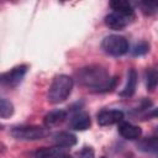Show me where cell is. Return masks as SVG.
I'll list each match as a JSON object with an SVG mask.
<instances>
[{
    "label": "cell",
    "mask_w": 158,
    "mask_h": 158,
    "mask_svg": "<svg viewBox=\"0 0 158 158\" xmlns=\"http://www.w3.org/2000/svg\"><path fill=\"white\" fill-rule=\"evenodd\" d=\"M75 80L79 85L91 89L95 93H109L116 88L117 77H110L106 68L91 64L75 72Z\"/></svg>",
    "instance_id": "obj_1"
},
{
    "label": "cell",
    "mask_w": 158,
    "mask_h": 158,
    "mask_svg": "<svg viewBox=\"0 0 158 158\" xmlns=\"http://www.w3.org/2000/svg\"><path fill=\"white\" fill-rule=\"evenodd\" d=\"M73 85H74V80L69 75L59 74V75L54 77V79L52 80V83L49 85L48 93H47V100L51 104L63 102L70 95Z\"/></svg>",
    "instance_id": "obj_2"
},
{
    "label": "cell",
    "mask_w": 158,
    "mask_h": 158,
    "mask_svg": "<svg viewBox=\"0 0 158 158\" xmlns=\"http://www.w3.org/2000/svg\"><path fill=\"white\" fill-rule=\"evenodd\" d=\"M10 135L19 141H37L42 139L48 135L47 127L37 125H23L16 126L10 130Z\"/></svg>",
    "instance_id": "obj_3"
},
{
    "label": "cell",
    "mask_w": 158,
    "mask_h": 158,
    "mask_svg": "<svg viewBox=\"0 0 158 158\" xmlns=\"http://www.w3.org/2000/svg\"><path fill=\"white\" fill-rule=\"evenodd\" d=\"M101 47L105 53H107L112 57H121V56L126 54L130 49L128 41L123 36H120V35L106 36L101 42Z\"/></svg>",
    "instance_id": "obj_4"
},
{
    "label": "cell",
    "mask_w": 158,
    "mask_h": 158,
    "mask_svg": "<svg viewBox=\"0 0 158 158\" xmlns=\"http://www.w3.org/2000/svg\"><path fill=\"white\" fill-rule=\"evenodd\" d=\"M27 70H28V67L26 64H20L14 67L12 69L1 74V78H0L1 84L7 88H16L25 78Z\"/></svg>",
    "instance_id": "obj_5"
},
{
    "label": "cell",
    "mask_w": 158,
    "mask_h": 158,
    "mask_svg": "<svg viewBox=\"0 0 158 158\" xmlns=\"http://www.w3.org/2000/svg\"><path fill=\"white\" fill-rule=\"evenodd\" d=\"M132 19H133L132 16H127V15L112 11L105 16L104 21H105V25L111 30H123L131 22Z\"/></svg>",
    "instance_id": "obj_6"
},
{
    "label": "cell",
    "mask_w": 158,
    "mask_h": 158,
    "mask_svg": "<svg viewBox=\"0 0 158 158\" xmlns=\"http://www.w3.org/2000/svg\"><path fill=\"white\" fill-rule=\"evenodd\" d=\"M100 126H111L120 123L123 120V112L121 110H101L96 116Z\"/></svg>",
    "instance_id": "obj_7"
},
{
    "label": "cell",
    "mask_w": 158,
    "mask_h": 158,
    "mask_svg": "<svg viewBox=\"0 0 158 158\" xmlns=\"http://www.w3.org/2000/svg\"><path fill=\"white\" fill-rule=\"evenodd\" d=\"M118 133L126 139H138L142 136V130L139 126L121 121L118 125Z\"/></svg>",
    "instance_id": "obj_8"
},
{
    "label": "cell",
    "mask_w": 158,
    "mask_h": 158,
    "mask_svg": "<svg viewBox=\"0 0 158 158\" xmlns=\"http://www.w3.org/2000/svg\"><path fill=\"white\" fill-rule=\"evenodd\" d=\"M70 127L75 131H85L90 127L91 125V120L89 114L86 112H77L72 116L70 122H69Z\"/></svg>",
    "instance_id": "obj_9"
},
{
    "label": "cell",
    "mask_w": 158,
    "mask_h": 158,
    "mask_svg": "<svg viewBox=\"0 0 158 158\" xmlns=\"http://www.w3.org/2000/svg\"><path fill=\"white\" fill-rule=\"evenodd\" d=\"M53 142L56 143V146L63 147V148H68V147H73L77 144L78 139L77 136L67 132V131H60L53 135Z\"/></svg>",
    "instance_id": "obj_10"
},
{
    "label": "cell",
    "mask_w": 158,
    "mask_h": 158,
    "mask_svg": "<svg viewBox=\"0 0 158 158\" xmlns=\"http://www.w3.org/2000/svg\"><path fill=\"white\" fill-rule=\"evenodd\" d=\"M137 72L135 69H130L128 74H127V80H126V85L125 88L120 91V96L121 98H131L135 91H136V86H137Z\"/></svg>",
    "instance_id": "obj_11"
},
{
    "label": "cell",
    "mask_w": 158,
    "mask_h": 158,
    "mask_svg": "<svg viewBox=\"0 0 158 158\" xmlns=\"http://www.w3.org/2000/svg\"><path fill=\"white\" fill-rule=\"evenodd\" d=\"M65 118H67V112L64 110H54V111L48 112L44 116L43 123H44V127L51 128V127L60 125Z\"/></svg>",
    "instance_id": "obj_12"
},
{
    "label": "cell",
    "mask_w": 158,
    "mask_h": 158,
    "mask_svg": "<svg viewBox=\"0 0 158 158\" xmlns=\"http://www.w3.org/2000/svg\"><path fill=\"white\" fill-rule=\"evenodd\" d=\"M64 154V148L59 146L54 147H42L35 152V158H59Z\"/></svg>",
    "instance_id": "obj_13"
},
{
    "label": "cell",
    "mask_w": 158,
    "mask_h": 158,
    "mask_svg": "<svg viewBox=\"0 0 158 158\" xmlns=\"http://www.w3.org/2000/svg\"><path fill=\"white\" fill-rule=\"evenodd\" d=\"M137 148L146 153L158 154V137H147V138L138 141Z\"/></svg>",
    "instance_id": "obj_14"
},
{
    "label": "cell",
    "mask_w": 158,
    "mask_h": 158,
    "mask_svg": "<svg viewBox=\"0 0 158 158\" xmlns=\"http://www.w3.org/2000/svg\"><path fill=\"white\" fill-rule=\"evenodd\" d=\"M110 6L114 11L127 15V16H135V10L133 6L131 5V2L126 1V0H114L110 2Z\"/></svg>",
    "instance_id": "obj_15"
},
{
    "label": "cell",
    "mask_w": 158,
    "mask_h": 158,
    "mask_svg": "<svg viewBox=\"0 0 158 158\" xmlns=\"http://www.w3.org/2000/svg\"><path fill=\"white\" fill-rule=\"evenodd\" d=\"M144 78H146L147 90L153 91L158 86V72H156L154 69H147L146 74H144Z\"/></svg>",
    "instance_id": "obj_16"
},
{
    "label": "cell",
    "mask_w": 158,
    "mask_h": 158,
    "mask_svg": "<svg viewBox=\"0 0 158 158\" xmlns=\"http://www.w3.org/2000/svg\"><path fill=\"white\" fill-rule=\"evenodd\" d=\"M14 114V105L10 100L1 98L0 100V117L1 118H7L10 116H12Z\"/></svg>",
    "instance_id": "obj_17"
},
{
    "label": "cell",
    "mask_w": 158,
    "mask_h": 158,
    "mask_svg": "<svg viewBox=\"0 0 158 158\" xmlns=\"http://www.w3.org/2000/svg\"><path fill=\"white\" fill-rule=\"evenodd\" d=\"M138 6L144 15H153L158 12V1H141L138 2Z\"/></svg>",
    "instance_id": "obj_18"
},
{
    "label": "cell",
    "mask_w": 158,
    "mask_h": 158,
    "mask_svg": "<svg viewBox=\"0 0 158 158\" xmlns=\"http://www.w3.org/2000/svg\"><path fill=\"white\" fill-rule=\"evenodd\" d=\"M149 52V44L144 41L142 42H138L135 44V47L131 49V53L133 57H141V56H144Z\"/></svg>",
    "instance_id": "obj_19"
},
{
    "label": "cell",
    "mask_w": 158,
    "mask_h": 158,
    "mask_svg": "<svg viewBox=\"0 0 158 158\" xmlns=\"http://www.w3.org/2000/svg\"><path fill=\"white\" fill-rule=\"evenodd\" d=\"M79 158H95L94 149L91 147H84L79 152Z\"/></svg>",
    "instance_id": "obj_20"
},
{
    "label": "cell",
    "mask_w": 158,
    "mask_h": 158,
    "mask_svg": "<svg viewBox=\"0 0 158 158\" xmlns=\"http://www.w3.org/2000/svg\"><path fill=\"white\" fill-rule=\"evenodd\" d=\"M148 116H149V117H158V107L152 109V110L148 112Z\"/></svg>",
    "instance_id": "obj_21"
},
{
    "label": "cell",
    "mask_w": 158,
    "mask_h": 158,
    "mask_svg": "<svg viewBox=\"0 0 158 158\" xmlns=\"http://www.w3.org/2000/svg\"><path fill=\"white\" fill-rule=\"evenodd\" d=\"M59 158H73V157H72L70 154H67V153H64V154H62Z\"/></svg>",
    "instance_id": "obj_22"
},
{
    "label": "cell",
    "mask_w": 158,
    "mask_h": 158,
    "mask_svg": "<svg viewBox=\"0 0 158 158\" xmlns=\"http://www.w3.org/2000/svg\"><path fill=\"white\" fill-rule=\"evenodd\" d=\"M100 158H107V157H100Z\"/></svg>",
    "instance_id": "obj_23"
}]
</instances>
